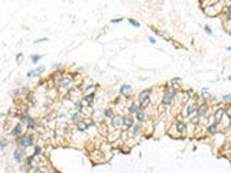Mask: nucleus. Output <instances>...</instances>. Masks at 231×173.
I'll return each mask as SVG.
<instances>
[{"instance_id": "nucleus-1", "label": "nucleus", "mask_w": 231, "mask_h": 173, "mask_svg": "<svg viewBox=\"0 0 231 173\" xmlns=\"http://www.w3.org/2000/svg\"><path fill=\"white\" fill-rule=\"evenodd\" d=\"M199 110V102H186L184 107H182V111H181V117L179 118H191L192 115H195V114L198 113Z\"/></svg>"}, {"instance_id": "nucleus-2", "label": "nucleus", "mask_w": 231, "mask_h": 173, "mask_svg": "<svg viewBox=\"0 0 231 173\" xmlns=\"http://www.w3.org/2000/svg\"><path fill=\"white\" fill-rule=\"evenodd\" d=\"M223 5H224V2H215L214 5L204 7L202 10H204V13L207 14L208 17H215V16H218V14L223 12V9H224Z\"/></svg>"}, {"instance_id": "nucleus-3", "label": "nucleus", "mask_w": 231, "mask_h": 173, "mask_svg": "<svg viewBox=\"0 0 231 173\" xmlns=\"http://www.w3.org/2000/svg\"><path fill=\"white\" fill-rule=\"evenodd\" d=\"M74 86H75V80H74V77H72V75H68V74H66L65 77H64V80L58 84V90H59V91H62V93H64V91H66V93H68V91H69L71 88H74Z\"/></svg>"}, {"instance_id": "nucleus-4", "label": "nucleus", "mask_w": 231, "mask_h": 173, "mask_svg": "<svg viewBox=\"0 0 231 173\" xmlns=\"http://www.w3.org/2000/svg\"><path fill=\"white\" fill-rule=\"evenodd\" d=\"M175 130V137H182L188 133V121H185L184 118H178V121L173 126Z\"/></svg>"}, {"instance_id": "nucleus-5", "label": "nucleus", "mask_w": 231, "mask_h": 173, "mask_svg": "<svg viewBox=\"0 0 231 173\" xmlns=\"http://www.w3.org/2000/svg\"><path fill=\"white\" fill-rule=\"evenodd\" d=\"M26 149H22V147H16L13 152V160L18 165H23V162L26 160Z\"/></svg>"}, {"instance_id": "nucleus-6", "label": "nucleus", "mask_w": 231, "mask_h": 173, "mask_svg": "<svg viewBox=\"0 0 231 173\" xmlns=\"http://www.w3.org/2000/svg\"><path fill=\"white\" fill-rule=\"evenodd\" d=\"M152 93H153L152 88H145V90H142V91L137 94V101L142 104V102H145V101L150 100V95H152Z\"/></svg>"}, {"instance_id": "nucleus-7", "label": "nucleus", "mask_w": 231, "mask_h": 173, "mask_svg": "<svg viewBox=\"0 0 231 173\" xmlns=\"http://www.w3.org/2000/svg\"><path fill=\"white\" fill-rule=\"evenodd\" d=\"M134 124H136V118H134V115L126 114V115H124V121H123V128H124V130H127V131H130Z\"/></svg>"}, {"instance_id": "nucleus-8", "label": "nucleus", "mask_w": 231, "mask_h": 173, "mask_svg": "<svg viewBox=\"0 0 231 173\" xmlns=\"http://www.w3.org/2000/svg\"><path fill=\"white\" fill-rule=\"evenodd\" d=\"M221 127H223L221 121H215V123H212V124L205 127V133L208 134V136H214V134L218 133V130H220Z\"/></svg>"}, {"instance_id": "nucleus-9", "label": "nucleus", "mask_w": 231, "mask_h": 173, "mask_svg": "<svg viewBox=\"0 0 231 173\" xmlns=\"http://www.w3.org/2000/svg\"><path fill=\"white\" fill-rule=\"evenodd\" d=\"M25 134V130H23V124L22 123H18V124H14L12 127V130H10V136L14 137V139H18V137H22Z\"/></svg>"}, {"instance_id": "nucleus-10", "label": "nucleus", "mask_w": 231, "mask_h": 173, "mask_svg": "<svg viewBox=\"0 0 231 173\" xmlns=\"http://www.w3.org/2000/svg\"><path fill=\"white\" fill-rule=\"evenodd\" d=\"M123 121H124V115L123 114H116L110 124H111V127L114 130H119V128L123 127Z\"/></svg>"}, {"instance_id": "nucleus-11", "label": "nucleus", "mask_w": 231, "mask_h": 173, "mask_svg": "<svg viewBox=\"0 0 231 173\" xmlns=\"http://www.w3.org/2000/svg\"><path fill=\"white\" fill-rule=\"evenodd\" d=\"M119 93H120V95H121L123 98H129V97L132 95V93H133V86L129 85V84H123V85L119 88Z\"/></svg>"}, {"instance_id": "nucleus-12", "label": "nucleus", "mask_w": 231, "mask_h": 173, "mask_svg": "<svg viewBox=\"0 0 231 173\" xmlns=\"http://www.w3.org/2000/svg\"><path fill=\"white\" fill-rule=\"evenodd\" d=\"M45 71H46V68L40 65V67L35 68V69H32V71H27L26 77H27V78H33V77H35V78H39V77L45 72Z\"/></svg>"}, {"instance_id": "nucleus-13", "label": "nucleus", "mask_w": 231, "mask_h": 173, "mask_svg": "<svg viewBox=\"0 0 231 173\" xmlns=\"http://www.w3.org/2000/svg\"><path fill=\"white\" fill-rule=\"evenodd\" d=\"M139 111H142V108H140V102H139L137 100L132 101V102H130V105L127 107V113L130 114V115H136Z\"/></svg>"}, {"instance_id": "nucleus-14", "label": "nucleus", "mask_w": 231, "mask_h": 173, "mask_svg": "<svg viewBox=\"0 0 231 173\" xmlns=\"http://www.w3.org/2000/svg\"><path fill=\"white\" fill-rule=\"evenodd\" d=\"M30 94V91H29V88L27 86H20L19 90H14V91H12V95L13 97H23V98H26L27 95Z\"/></svg>"}, {"instance_id": "nucleus-15", "label": "nucleus", "mask_w": 231, "mask_h": 173, "mask_svg": "<svg viewBox=\"0 0 231 173\" xmlns=\"http://www.w3.org/2000/svg\"><path fill=\"white\" fill-rule=\"evenodd\" d=\"M173 101L175 98L171 97V95H168V94H162V98H160V107H171L173 104Z\"/></svg>"}, {"instance_id": "nucleus-16", "label": "nucleus", "mask_w": 231, "mask_h": 173, "mask_svg": "<svg viewBox=\"0 0 231 173\" xmlns=\"http://www.w3.org/2000/svg\"><path fill=\"white\" fill-rule=\"evenodd\" d=\"M210 110H211V105L208 104V102H204V104H199V110H198V114L205 118L208 114H210Z\"/></svg>"}, {"instance_id": "nucleus-17", "label": "nucleus", "mask_w": 231, "mask_h": 173, "mask_svg": "<svg viewBox=\"0 0 231 173\" xmlns=\"http://www.w3.org/2000/svg\"><path fill=\"white\" fill-rule=\"evenodd\" d=\"M142 124H139V123H136L134 126H133V128L130 130V137L132 139H137V137H140L142 136Z\"/></svg>"}, {"instance_id": "nucleus-18", "label": "nucleus", "mask_w": 231, "mask_h": 173, "mask_svg": "<svg viewBox=\"0 0 231 173\" xmlns=\"http://www.w3.org/2000/svg\"><path fill=\"white\" fill-rule=\"evenodd\" d=\"M23 139H25V149L32 147V146H36V144H35V137H33V134L25 133L23 134Z\"/></svg>"}, {"instance_id": "nucleus-19", "label": "nucleus", "mask_w": 231, "mask_h": 173, "mask_svg": "<svg viewBox=\"0 0 231 173\" xmlns=\"http://www.w3.org/2000/svg\"><path fill=\"white\" fill-rule=\"evenodd\" d=\"M163 93L165 94H168V95H171V97H176L178 95V93H179V90H176V88H173V86H171L169 84H166L165 86H163Z\"/></svg>"}, {"instance_id": "nucleus-20", "label": "nucleus", "mask_w": 231, "mask_h": 173, "mask_svg": "<svg viewBox=\"0 0 231 173\" xmlns=\"http://www.w3.org/2000/svg\"><path fill=\"white\" fill-rule=\"evenodd\" d=\"M75 128H77V131H78V133H85L87 130H88V126H87L85 118H84V120L81 118V120L75 124Z\"/></svg>"}, {"instance_id": "nucleus-21", "label": "nucleus", "mask_w": 231, "mask_h": 173, "mask_svg": "<svg viewBox=\"0 0 231 173\" xmlns=\"http://www.w3.org/2000/svg\"><path fill=\"white\" fill-rule=\"evenodd\" d=\"M114 115H116V113H114V110L110 108V107H107V108L103 110V118H106V120H113Z\"/></svg>"}, {"instance_id": "nucleus-22", "label": "nucleus", "mask_w": 231, "mask_h": 173, "mask_svg": "<svg viewBox=\"0 0 231 173\" xmlns=\"http://www.w3.org/2000/svg\"><path fill=\"white\" fill-rule=\"evenodd\" d=\"M82 102L87 104V105H92L94 102H95V94H88V95H84L82 98Z\"/></svg>"}, {"instance_id": "nucleus-23", "label": "nucleus", "mask_w": 231, "mask_h": 173, "mask_svg": "<svg viewBox=\"0 0 231 173\" xmlns=\"http://www.w3.org/2000/svg\"><path fill=\"white\" fill-rule=\"evenodd\" d=\"M81 113H77V111H74L71 115H69V118H68V123H71V124H77L79 120H81Z\"/></svg>"}, {"instance_id": "nucleus-24", "label": "nucleus", "mask_w": 231, "mask_h": 173, "mask_svg": "<svg viewBox=\"0 0 231 173\" xmlns=\"http://www.w3.org/2000/svg\"><path fill=\"white\" fill-rule=\"evenodd\" d=\"M38 127H39V123L35 120V118H32V117H30V120L27 121V124H26V128L29 130V131H33V130H36Z\"/></svg>"}, {"instance_id": "nucleus-25", "label": "nucleus", "mask_w": 231, "mask_h": 173, "mask_svg": "<svg viewBox=\"0 0 231 173\" xmlns=\"http://www.w3.org/2000/svg\"><path fill=\"white\" fill-rule=\"evenodd\" d=\"M98 88V85L97 84H90V85H87L82 88V93L85 94V95H88V94H94V91Z\"/></svg>"}, {"instance_id": "nucleus-26", "label": "nucleus", "mask_w": 231, "mask_h": 173, "mask_svg": "<svg viewBox=\"0 0 231 173\" xmlns=\"http://www.w3.org/2000/svg\"><path fill=\"white\" fill-rule=\"evenodd\" d=\"M171 86H173V88H176V90H179V86H181V84H182V78H179V77H175V78H172L169 82H168Z\"/></svg>"}, {"instance_id": "nucleus-27", "label": "nucleus", "mask_w": 231, "mask_h": 173, "mask_svg": "<svg viewBox=\"0 0 231 173\" xmlns=\"http://www.w3.org/2000/svg\"><path fill=\"white\" fill-rule=\"evenodd\" d=\"M74 111L82 114V111H84V102H82V100H78L74 102Z\"/></svg>"}, {"instance_id": "nucleus-28", "label": "nucleus", "mask_w": 231, "mask_h": 173, "mask_svg": "<svg viewBox=\"0 0 231 173\" xmlns=\"http://www.w3.org/2000/svg\"><path fill=\"white\" fill-rule=\"evenodd\" d=\"M134 118H136V123L139 124H142V123H145V118H146V113L142 110V111H139L136 115H134Z\"/></svg>"}, {"instance_id": "nucleus-29", "label": "nucleus", "mask_w": 231, "mask_h": 173, "mask_svg": "<svg viewBox=\"0 0 231 173\" xmlns=\"http://www.w3.org/2000/svg\"><path fill=\"white\" fill-rule=\"evenodd\" d=\"M207 102H208L210 105H217V104H220V98H218L217 95H210V97L207 98Z\"/></svg>"}, {"instance_id": "nucleus-30", "label": "nucleus", "mask_w": 231, "mask_h": 173, "mask_svg": "<svg viewBox=\"0 0 231 173\" xmlns=\"http://www.w3.org/2000/svg\"><path fill=\"white\" fill-rule=\"evenodd\" d=\"M36 159H38V157H36L35 154H30V156H27V157H26L25 163H26V165H27L29 167H33V163L36 162Z\"/></svg>"}, {"instance_id": "nucleus-31", "label": "nucleus", "mask_w": 231, "mask_h": 173, "mask_svg": "<svg viewBox=\"0 0 231 173\" xmlns=\"http://www.w3.org/2000/svg\"><path fill=\"white\" fill-rule=\"evenodd\" d=\"M14 144H16V147H22V149H25V139H23V136H22V137H18V139H14Z\"/></svg>"}, {"instance_id": "nucleus-32", "label": "nucleus", "mask_w": 231, "mask_h": 173, "mask_svg": "<svg viewBox=\"0 0 231 173\" xmlns=\"http://www.w3.org/2000/svg\"><path fill=\"white\" fill-rule=\"evenodd\" d=\"M18 118H19V123H22V124H27V121L30 120V117L27 114H20Z\"/></svg>"}, {"instance_id": "nucleus-33", "label": "nucleus", "mask_w": 231, "mask_h": 173, "mask_svg": "<svg viewBox=\"0 0 231 173\" xmlns=\"http://www.w3.org/2000/svg\"><path fill=\"white\" fill-rule=\"evenodd\" d=\"M42 152H43V150H42L40 144H36V146H35V149H33V153L32 154H35L36 157H39L40 154H42Z\"/></svg>"}, {"instance_id": "nucleus-34", "label": "nucleus", "mask_w": 231, "mask_h": 173, "mask_svg": "<svg viewBox=\"0 0 231 173\" xmlns=\"http://www.w3.org/2000/svg\"><path fill=\"white\" fill-rule=\"evenodd\" d=\"M19 170H20V173H29V170H30V167L27 166L26 163H23V165H20Z\"/></svg>"}, {"instance_id": "nucleus-35", "label": "nucleus", "mask_w": 231, "mask_h": 173, "mask_svg": "<svg viewBox=\"0 0 231 173\" xmlns=\"http://www.w3.org/2000/svg\"><path fill=\"white\" fill-rule=\"evenodd\" d=\"M221 101L225 102V104H231V94H225V95H223Z\"/></svg>"}, {"instance_id": "nucleus-36", "label": "nucleus", "mask_w": 231, "mask_h": 173, "mask_svg": "<svg viewBox=\"0 0 231 173\" xmlns=\"http://www.w3.org/2000/svg\"><path fill=\"white\" fill-rule=\"evenodd\" d=\"M224 110H225V115H227V117L231 120V104H225Z\"/></svg>"}, {"instance_id": "nucleus-37", "label": "nucleus", "mask_w": 231, "mask_h": 173, "mask_svg": "<svg viewBox=\"0 0 231 173\" xmlns=\"http://www.w3.org/2000/svg\"><path fill=\"white\" fill-rule=\"evenodd\" d=\"M85 121H87V126H88V128H90V127H95V126H97V123H95V120H94V118H85Z\"/></svg>"}, {"instance_id": "nucleus-38", "label": "nucleus", "mask_w": 231, "mask_h": 173, "mask_svg": "<svg viewBox=\"0 0 231 173\" xmlns=\"http://www.w3.org/2000/svg\"><path fill=\"white\" fill-rule=\"evenodd\" d=\"M225 5H227V6H224L223 12H224V14H227V13H230L231 12V2H225Z\"/></svg>"}, {"instance_id": "nucleus-39", "label": "nucleus", "mask_w": 231, "mask_h": 173, "mask_svg": "<svg viewBox=\"0 0 231 173\" xmlns=\"http://www.w3.org/2000/svg\"><path fill=\"white\" fill-rule=\"evenodd\" d=\"M7 146H9V140H7L6 137H2V144H0L2 150H5V149H6Z\"/></svg>"}, {"instance_id": "nucleus-40", "label": "nucleus", "mask_w": 231, "mask_h": 173, "mask_svg": "<svg viewBox=\"0 0 231 173\" xmlns=\"http://www.w3.org/2000/svg\"><path fill=\"white\" fill-rule=\"evenodd\" d=\"M40 59H42V56H40V55H32V56H30V61H32V64H38Z\"/></svg>"}, {"instance_id": "nucleus-41", "label": "nucleus", "mask_w": 231, "mask_h": 173, "mask_svg": "<svg viewBox=\"0 0 231 173\" xmlns=\"http://www.w3.org/2000/svg\"><path fill=\"white\" fill-rule=\"evenodd\" d=\"M150 105V100H147V101H145V102H142V104H140V108H142V110H143V111H145L146 108H147V107Z\"/></svg>"}, {"instance_id": "nucleus-42", "label": "nucleus", "mask_w": 231, "mask_h": 173, "mask_svg": "<svg viewBox=\"0 0 231 173\" xmlns=\"http://www.w3.org/2000/svg\"><path fill=\"white\" fill-rule=\"evenodd\" d=\"M129 23H130L132 26H134V27H140V23H139L137 20H134V19H129Z\"/></svg>"}, {"instance_id": "nucleus-43", "label": "nucleus", "mask_w": 231, "mask_h": 173, "mask_svg": "<svg viewBox=\"0 0 231 173\" xmlns=\"http://www.w3.org/2000/svg\"><path fill=\"white\" fill-rule=\"evenodd\" d=\"M204 32H205L207 35H212V29H211V26L205 25V26H204Z\"/></svg>"}, {"instance_id": "nucleus-44", "label": "nucleus", "mask_w": 231, "mask_h": 173, "mask_svg": "<svg viewBox=\"0 0 231 173\" xmlns=\"http://www.w3.org/2000/svg\"><path fill=\"white\" fill-rule=\"evenodd\" d=\"M52 68L55 71H56V69H58V71H62V64H53Z\"/></svg>"}, {"instance_id": "nucleus-45", "label": "nucleus", "mask_w": 231, "mask_h": 173, "mask_svg": "<svg viewBox=\"0 0 231 173\" xmlns=\"http://www.w3.org/2000/svg\"><path fill=\"white\" fill-rule=\"evenodd\" d=\"M48 38H40V39H38V40H35V43H42V42H48Z\"/></svg>"}, {"instance_id": "nucleus-46", "label": "nucleus", "mask_w": 231, "mask_h": 173, "mask_svg": "<svg viewBox=\"0 0 231 173\" xmlns=\"http://www.w3.org/2000/svg\"><path fill=\"white\" fill-rule=\"evenodd\" d=\"M22 59H23V55H22V53H19V55L16 56V62H18V64H20V62H22Z\"/></svg>"}, {"instance_id": "nucleus-47", "label": "nucleus", "mask_w": 231, "mask_h": 173, "mask_svg": "<svg viewBox=\"0 0 231 173\" xmlns=\"http://www.w3.org/2000/svg\"><path fill=\"white\" fill-rule=\"evenodd\" d=\"M65 117H66V114L61 113V114H58V117H56V118H58V120H62V118H65Z\"/></svg>"}, {"instance_id": "nucleus-48", "label": "nucleus", "mask_w": 231, "mask_h": 173, "mask_svg": "<svg viewBox=\"0 0 231 173\" xmlns=\"http://www.w3.org/2000/svg\"><path fill=\"white\" fill-rule=\"evenodd\" d=\"M149 42H150L152 45H155V43H156V39H155L153 36H150V38H149Z\"/></svg>"}, {"instance_id": "nucleus-49", "label": "nucleus", "mask_w": 231, "mask_h": 173, "mask_svg": "<svg viewBox=\"0 0 231 173\" xmlns=\"http://www.w3.org/2000/svg\"><path fill=\"white\" fill-rule=\"evenodd\" d=\"M121 20H123L121 17H119V19H113V20H111V23H120Z\"/></svg>"}, {"instance_id": "nucleus-50", "label": "nucleus", "mask_w": 231, "mask_h": 173, "mask_svg": "<svg viewBox=\"0 0 231 173\" xmlns=\"http://www.w3.org/2000/svg\"><path fill=\"white\" fill-rule=\"evenodd\" d=\"M51 173H59V172H58L56 169H52V170H51Z\"/></svg>"}, {"instance_id": "nucleus-51", "label": "nucleus", "mask_w": 231, "mask_h": 173, "mask_svg": "<svg viewBox=\"0 0 231 173\" xmlns=\"http://www.w3.org/2000/svg\"><path fill=\"white\" fill-rule=\"evenodd\" d=\"M227 51H230L231 52V46H227Z\"/></svg>"}, {"instance_id": "nucleus-52", "label": "nucleus", "mask_w": 231, "mask_h": 173, "mask_svg": "<svg viewBox=\"0 0 231 173\" xmlns=\"http://www.w3.org/2000/svg\"><path fill=\"white\" fill-rule=\"evenodd\" d=\"M228 81H230V82H231V75H230V77H228Z\"/></svg>"}]
</instances>
